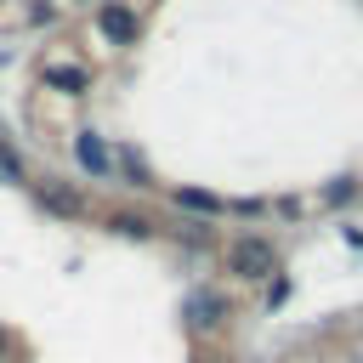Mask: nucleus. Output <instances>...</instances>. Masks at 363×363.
Returning <instances> with one entry per match:
<instances>
[{
    "mask_svg": "<svg viewBox=\"0 0 363 363\" xmlns=\"http://www.w3.org/2000/svg\"><path fill=\"white\" fill-rule=\"evenodd\" d=\"M227 267H233L238 278L261 284V278H272V272H278V250H272L267 238H233V250H227Z\"/></svg>",
    "mask_w": 363,
    "mask_h": 363,
    "instance_id": "nucleus-1",
    "label": "nucleus"
},
{
    "mask_svg": "<svg viewBox=\"0 0 363 363\" xmlns=\"http://www.w3.org/2000/svg\"><path fill=\"white\" fill-rule=\"evenodd\" d=\"M40 204L51 210V216H85V199H79V187H68V182H40Z\"/></svg>",
    "mask_w": 363,
    "mask_h": 363,
    "instance_id": "nucleus-2",
    "label": "nucleus"
},
{
    "mask_svg": "<svg viewBox=\"0 0 363 363\" xmlns=\"http://www.w3.org/2000/svg\"><path fill=\"white\" fill-rule=\"evenodd\" d=\"M96 28H102L113 45H130V40H136V11H130V6H102V11H96Z\"/></svg>",
    "mask_w": 363,
    "mask_h": 363,
    "instance_id": "nucleus-3",
    "label": "nucleus"
},
{
    "mask_svg": "<svg viewBox=\"0 0 363 363\" xmlns=\"http://www.w3.org/2000/svg\"><path fill=\"white\" fill-rule=\"evenodd\" d=\"M74 159H79V164H85L91 176H113V147H108L102 136H91V130H85V136L74 142Z\"/></svg>",
    "mask_w": 363,
    "mask_h": 363,
    "instance_id": "nucleus-4",
    "label": "nucleus"
},
{
    "mask_svg": "<svg viewBox=\"0 0 363 363\" xmlns=\"http://www.w3.org/2000/svg\"><path fill=\"white\" fill-rule=\"evenodd\" d=\"M221 318H227V301L221 295H210V289H193L187 295V323L193 329H216Z\"/></svg>",
    "mask_w": 363,
    "mask_h": 363,
    "instance_id": "nucleus-5",
    "label": "nucleus"
},
{
    "mask_svg": "<svg viewBox=\"0 0 363 363\" xmlns=\"http://www.w3.org/2000/svg\"><path fill=\"white\" fill-rule=\"evenodd\" d=\"M45 85H62V91H85V74H79V68H45Z\"/></svg>",
    "mask_w": 363,
    "mask_h": 363,
    "instance_id": "nucleus-6",
    "label": "nucleus"
},
{
    "mask_svg": "<svg viewBox=\"0 0 363 363\" xmlns=\"http://www.w3.org/2000/svg\"><path fill=\"white\" fill-rule=\"evenodd\" d=\"M176 204H187V210H204V216H216V210H221V199H210V193H193V187H182V193H176Z\"/></svg>",
    "mask_w": 363,
    "mask_h": 363,
    "instance_id": "nucleus-7",
    "label": "nucleus"
},
{
    "mask_svg": "<svg viewBox=\"0 0 363 363\" xmlns=\"http://www.w3.org/2000/svg\"><path fill=\"white\" fill-rule=\"evenodd\" d=\"M113 227H119L125 238H147V233H153V227H147L142 216H113Z\"/></svg>",
    "mask_w": 363,
    "mask_h": 363,
    "instance_id": "nucleus-8",
    "label": "nucleus"
},
{
    "mask_svg": "<svg viewBox=\"0 0 363 363\" xmlns=\"http://www.w3.org/2000/svg\"><path fill=\"white\" fill-rule=\"evenodd\" d=\"M0 182H23V164H17V153H6V147H0Z\"/></svg>",
    "mask_w": 363,
    "mask_h": 363,
    "instance_id": "nucleus-9",
    "label": "nucleus"
},
{
    "mask_svg": "<svg viewBox=\"0 0 363 363\" xmlns=\"http://www.w3.org/2000/svg\"><path fill=\"white\" fill-rule=\"evenodd\" d=\"M6 352H11V340H6V329H0V363H6Z\"/></svg>",
    "mask_w": 363,
    "mask_h": 363,
    "instance_id": "nucleus-10",
    "label": "nucleus"
}]
</instances>
